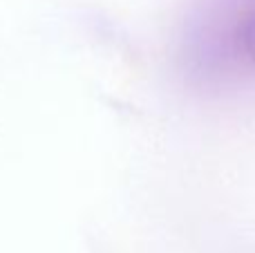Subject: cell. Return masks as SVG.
<instances>
[{"mask_svg":"<svg viewBox=\"0 0 255 253\" xmlns=\"http://www.w3.org/2000/svg\"><path fill=\"white\" fill-rule=\"evenodd\" d=\"M233 7L229 4L233 22L229 18V11L222 0V29L211 25H204L197 29V36H193V43L197 52L206 49H224L231 47L238 54H242L247 61L255 65V0H233Z\"/></svg>","mask_w":255,"mask_h":253,"instance_id":"cell-1","label":"cell"}]
</instances>
